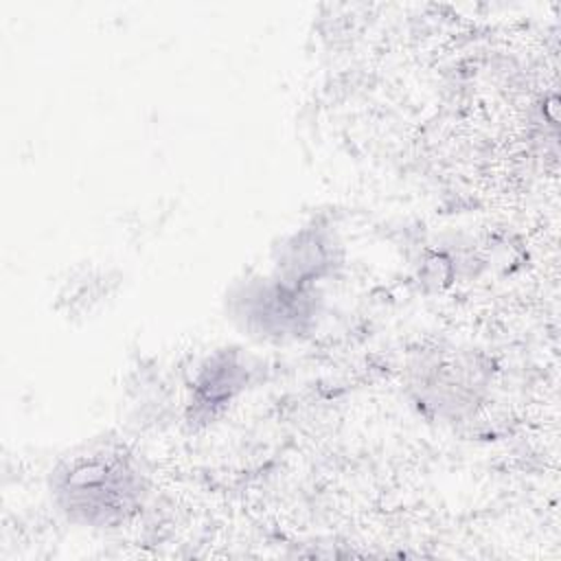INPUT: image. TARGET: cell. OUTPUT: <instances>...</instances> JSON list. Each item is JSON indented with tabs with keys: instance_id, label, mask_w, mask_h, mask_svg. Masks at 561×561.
Masks as SVG:
<instances>
[{
	"instance_id": "4",
	"label": "cell",
	"mask_w": 561,
	"mask_h": 561,
	"mask_svg": "<svg viewBox=\"0 0 561 561\" xmlns=\"http://www.w3.org/2000/svg\"><path fill=\"white\" fill-rule=\"evenodd\" d=\"M250 377V359L239 348H219L208 355L191 381L188 419L210 421L245 390Z\"/></svg>"
},
{
	"instance_id": "3",
	"label": "cell",
	"mask_w": 561,
	"mask_h": 561,
	"mask_svg": "<svg viewBox=\"0 0 561 561\" xmlns=\"http://www.w3.org/2000/svg\"><path fill=\"white\" fill-rule=\"evenodd\" d=\"M342 261L344 252L335 232L311 224L280 239L272 254V274L289 285L318 289V283L331 278Z\"/></svg>"
},
{
	"instance_id": "1",
	"label": "cell",
	"mask_w": 561,
	"mask_h": 561,
	"mask_svg": "<svg viewBox=\"0 0 561 561\" xmlns=\"http://www.w3.org/2000/svg\"><path fill=\"white\" fill-rule=\"evenodd\" d=\"M59 513L85 528H121L147 502L149 473L125 445H92L64 458L50 476Z\"/></svg>"
},
{
	"instance_id": "2",
	"label": "cell",
	"mask_w": 561,
	"mask_h": 561,
	"mask_svg": "<svg viewBox=\"0 0 561 561\" xmlns=\"http://www.w3.org/2000/svg\"><path fill=\"white\" fill-rule=\"evenodd\" d=\"M226 311L259 342H291L316 329L320 291L289 285L276 274L252 276L228 291Z\"/></svg>"
}]
</instances>
